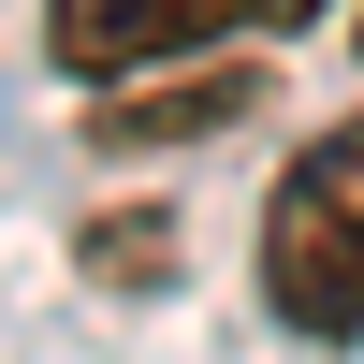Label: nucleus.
<instances>
[{
	"mask_svg": "<svg viewBox=\"0 0 364 364\" xmlns=\"http://www.w3.org/2000/svg\"><path fill=\"white\" fill-rule=\"evenodd\" d=\"M306 15L321 0H44V58L73 87H132V73L248 44V29H306Z\"/></svg>",
	"mask_w": 364,
	"mask_h": 364,
	"instance_id": "f03ea898",
	"label": "nucleus"
},
{
	"mask_svg": "<svg viewBox=\"0 0 364 364\" xmlns=\"http://www.w3.org/2000/svg\"><path fill=\"white\" fill-rule=\"evenodd\" d=\"M248 102H262V58H175V73L102 87L87 132H102V146H204V132H233Z\"/></svg>",
	"mask_w": 364,
	"mask_h": 364,
	"instance_id": "7ed1b4c3",
	"label": "nucleus"
},
{
	"mask_svg": "<svg viewBox=\"0 0 364 364\" xmlns=\"http://www.w3.org/2000/svg\"><path fill=\"white\" fill-rule=\"evenodd\" d=\"M87 277H117V291L175 277V219H102V233H87Z\"/></svg>",
	"mask_w": 364,
	"mask_h": 364,
	"instance_id": "20e7f679",
	"label": "nucleus"
},
{
	"mask_svg": "<svg viewBox=\"0 0 364 364\" xmlns=\"http://www.w3.org/2000/svg\"><path fill=\"white\" fill-rule=\"evenodd\" d=\"M262 306L306 350L364 336V117L291 146V175L262 190Z\"/></svg>",
	"mask_w": 364,
	"mask_h": 364,
	"instance_id": "f257e3e1",
	"label": "nucleus"
}]
</instances>
